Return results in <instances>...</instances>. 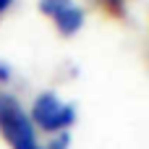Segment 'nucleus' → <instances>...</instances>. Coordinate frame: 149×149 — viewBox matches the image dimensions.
<instances>
[{
  "label": "nucleus",
  "mask_w": 149,
  "mask_h": 149,
  "mask_svg": "<svg viewBox=\"0 0 149 149\" xmlns=\"http://www.w3.org/2000/svg\"><path fill=\"white\" fill-rule=\"evenodd\" d=\"M10 3H13V0H0V13H3V10H5V8H8Z\"/></svg>",
  "instance_id": "obj_6"
},
{
  "label": "nucleus",
  "mask_w": 149,
  "mask_h": 149,
  "mask_svg": "<svg viewBox=\"0 0 149 149\" xmlns=\"http://www.w3.org/2000/svg\"><path fill=\"white\" fill-rule=\"evenodd\" d=\"M8 79H10V68H8L5 63H0V84H3V81H8Z\"/></svg>",
  "instance_id": "obj_5"
},
{
  "label": "nucleus",
  "mask_w": 149,
  "mask_h": 149,
  "mask_svg": "<svg viewBox=\"0 0 149 149\" xmlns=\"http://www.w3.org/2000/svg\"><path fill=\"white\" fill-rule=\"evenodd\" d=\"M68 5H73V0H39V10L45 13V16H58L60 10H65Z\"/></svg>",
  "instance_id": "obj_4"
},
{
  "label": "nucleus",
  "mask_w": 149,
  "mask_h": 149,
  "mask_svg": "<svg viewBox=\"0 0 149 149\" xmlns=\"http://www.w3.org/2000/svg\"><path fill=\"white\" fill-rule=\"evenodd\" d=\"M52 21H55V26H58V31H60L63 37H71V34H76V31L81 29V24H84V10L76 8V5H68L65 10H60L58 16H52Z\"/></svg>",
  "instance_id": "obj_3"
},
{
  "label": "nucleus",
  "mask_w": 149,
  "mask_h": 149,
  "mask_svg": "<svg viewBox=\"0 0 149 149\" xmlns=\"http://www.w3.org/2000/svg\"><path fill=\"white\" fill-rule=\"evenodd\" d=\"M0 136L8 141L10 149H39L29 113L8 92H0Z\"/></svg>",
  "instance_id": "obj_1"
},
{
  "label": "nucleus",
  "mask_w": 149,
  "mask_h": 149,
  "mask_svg": "<svg viewBox=\"0 0 149 149\" xmlns=\"http://www.w3.org/2000/svg\"><path fill=\"white\" fill-rule=\"evenodd\" d=\"M29 118H31V123H37L42 131H47V134H60V131H65V128L73 123L76 113H73L71 105H65V102H60L55 94L45 92V94H39V97L34 100Z\"/></svg>",
  "instance_id": "obj_2"
}]
</instances>
